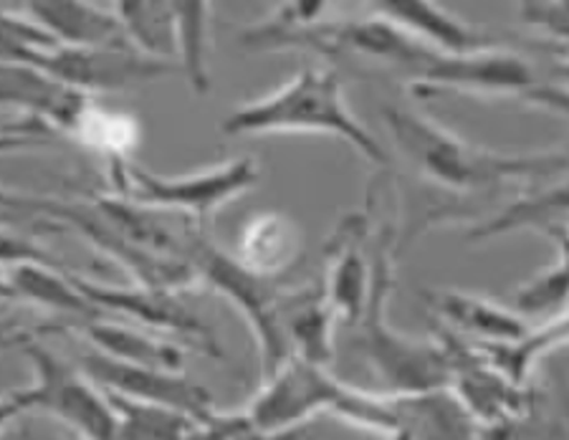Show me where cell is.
Masks as SVG:
<instances>
[{"label":"cell","mask_w":569,"mask_h":440,"mask_svg":"<svg viewBox=\"0 0 569 440\" xmlns=\"http://www.w3.org/2000/svg\"><path fill=\"white\" fill-rule=\"evenodd\" d=\"M392 440H471L476 420L451 388L392 396Z\"/></svg>","instance_id":"19"},{"label":"cell","mask_w":569,"mask_h":440,"mask_svg":"<svg viewBox=\"0 0 569 440\" xmlns=\"http://www.w3.org/2000/svg\"><path fill=\"white\" fill-rule=\"evenodd\" d=\"M400 154L426 180L453 192L493 190L511 180L555 178L569 168L567 154H507L463 140L430 117L400 107L382 109Z\"/></svg>","instance_id":"1"},{"label":"cell","mask_w":569,"mask_h":440,"mask_svg":"<svg viewBox=\"0 0 569 440\" xmlns=\"http://www.w3.org/2000/svg\"><path fill=\"white\" fill-rule=\"evenodd\" d=\"M3 61L39 69L89 97L152 84L180 71L178 63L147 59L134 49H71L61 43L3 51Z\"/></svg>","instance_id":"8"},{"label":"cell","mask_w":569,"mask_h":440,"mask_svg":"<svg viewBox=\"0 0 569 440\" xmlns=\"http://www.w3.org/2000/svg\"><path fill=\"white\" fill-rule=\"evenodd\" d=\"M81 293L94 304L102 309L104 314H119L132 319V322L142 324L154 334H168L170 339L178 337V342H188L192 352L206 354L210 360H223V347H220L218 337L210 324H206L196 311H190L178 293L170 291H154L137 287H109V283H99L79 277V273H71Z\"/></svg>","instance_id":"9"},{"label":"cell","mask_w":569,"mask_h":440,"mask_svg":"<svg viewBox=\"0 0 569 440\" xmlns=\"http://www.w3.org/2000/svg\"><path fill=\"white\" fill-rule=\"evenodd\" d=\"M299 228L289 216L259 213L241 231L236 259L261 277L279 279L299 256Z\"/></svg>","instance_id":"22"},{"label":"cell","mask_w":569,"mask_h":440,"mask_svg":"<svg viewBox=\"0 0 569 440\" xmlns=\"http://www.w3.org/2000/svg\"><path fill=\"white\" fill-rule=\"evenodd\" d=\"M77 332L87 339L91 350L114 357V360L160 367V370L172 372H182V367H186L188 350L178 339L160 337L154 332H140V329L117 324L107 317L77 324Z\"/></svg>","instance_id":"21"},{"label":"cell","mask_w":569,"mask_h":440,"mask_svg":"<svg viewBox=\"0 0 569 440\" xmlns=\"http://www.w3.org/2000/svg\"><path fill=\"white\" fill-rule=\"evenodd\" d=\"M416 91H468L489 97H531L547 99L539 87L537 73L527 59L503 49H483L463 57H448L436 51L418 71Z\"/></svg>","instance_id":"11"},{"label":"cell","mask_w":569,"mask_h":440,"mask_svg":"<svg viewBox=\"0 0 569 440\" xmlns=\"http://www.w3.org/2000/svg\"><path fill=\"white\" fill-rule=\"evenodd\" d=\"M33 370L29 388L3 398V423L21 416H43L61 423L81 440H117V416L107 392L89 378L79 362H69L31 334L11 339Z\"/></svg>","instance_id":"4"},{"label":"cell","mask_w":569,"mask_h":440,"mask_svg":"<svg viewBox=\"0 0 569 440\" xmlns=\"http://www.w3.org/2000/svg\"><path fill=\"white\" fill-rule=\"evenodd\" d=\"M423 297L426 304L443 319L448 332L471 344L509 347L521 342L531 332L525 314L486 297H476V293L443 289L426 291Z\"/></svg>","instance_id":"16"},{"label":"cell","mask_w":569,"mask_h":440,"mask_svg":"<svg viewBox=\"0 0 569 440\" xmlns=\"http://www.w3.org/2000/svg\"><path fill=\"white\" fill-rule=\"evenodd\" d=\"M3 104L29 119L36 132H63L77 137L94 97L61 84L39 69L3 61Z\"/></svg>","instance_id":"14"},{"label":"cell","mask_w":569,"mask_h":440,"mask_svg":"<svg viewBox=\"0 0 569 440\" xmlns=\"http://www.w3.org/2000/svg\"><path fill=\"white\" fill-rule=\"evenodd\" d=\"M392 289V228L385 226L372 246V289L362 319L352 327L355 350L382 382V392L412 396L448 388L451 364L443 342L406 337L385 319Z\"/></svg>","instance_id":"3"},{"label":"cell","mask_w":569,"mask_h":440,"mask_svg":"<svg viewBox=\"0 0 569 440\" xmlns=\"http://www.w3.org/2000/svg\"><path fill=\"white\" fill-rule=\"evenodd\" d=\"M279 319L291 360L297 357V360H307L321 367L332 364L335 327L339 319L332 304H329L325 283L283 291Z\"/></svg>","instance_id":"18"},{"label":"cell","mask_w":569,"mask_h":440,"mask_svg":"<svg viewBox=\"0 0 569 440\" xmlns=\"http://www.w3.org/2000/svg\"><path fill=\"white\" fill-rule=\"evenodd\" d=\"M259 180L261 170L253 158H236L180 178L154 176L130 160L109 162V182L114 196L162 213L186 216L196 220L203 231L210 228V218L218 208L231 203L243 190H251Z\"/></svg>","instance_id":"6"},{"label":"cell","mask_w":569,"mask_h":440,"mask_svg":"<svg viewBox=\"0 0 569 440\" xmlns=\"http://www.w3.org/2000/svg\"><path fill=\"white\" fill-rule=\"evenodd\" d=\"M127 41L142 57L176 63L178 61V16L176 3L162 0H124L114 3Z\"/></svg>","instance_id":"23"},{"label":"cell","mask_w":569,"mask_h":440,"mask_svg":"<svg viewBox=\"0 0 569 440\" xmlns=\"http://www.w3.org/2000/svg\"><path fill=\"white\" fill-rule=\"evenodd\" d=\"M192 263L200 273V279L208 287L223 293L231 304L241 311L246 322L251 324V332L259 342L261 352V372L263 380L271 378L279 367L291 360L289 344L281 332L279 304L283 289L279 279L261 277L236 259V256L220 251L210 241V236L203 233L198 238L196 249H192Z\"/></svg>","instance_id":"7"},{"label":"cell","mask_w":569,"mask_h":440,"mask_svg":"<svg viewBox=\"0 0 569 440\" xmlns=\"http://www.w3.org/2000/svg\"><path fill=\"white\" fill-rule=\"evenodd\" d=\"M3 297L8 301L69 317L77 324L107 317L81 293L71 271L57 269V263L49 261L41 249H31L8 231L3 236Z\"/></svg>","instance_id":"12"},{"label":"cell","mask_w":569,"mask_h":440,"mask_svg":"<svg viewBox=\"0 0 569 440\" xmlns=\"http://www.w3.org/2000/svg\"><path fill=\"white\" fill-rule=\"evenodd\" d=\"M307 430H289V433H266L253 420L243 412H231V416H223V412H216L213 418L203 423L196 440H305Z\"/></svg>","instance_id":"26"},{"label":"cell","mask_w":569,"mask_h":440,"mask_svg":"<svg viewBox=\"0 0 569 440\" xmlns=\"http://www.w3.org/2000/svg\"><path fill=\"white\" fill-rule=\"evenodd\" d=\"M23 13L61 46L71 49H132L114 6L81 3V0H36L23 6Z\"/></svg>","instance_id":"17"},{"label":"cell","mask_w":569,"mask_h":440,"mask_svg":"<svg viewBox=\"0 0 569 440\" xmlns=\"http://www.w3.org/2000/svg\"><path fill=\"white\" fill-rule=\"evenodd\" d=\"M79 364L104 392H117V396L152 402V406L176 408L200 420V423H208L218 412L213 396L186 372L122 362L97 350L81 354Z\"/></svg>","instance_id":"13"},{"label":"cell","mask_w":569,"mask_h":440,"mask_svg":"<svg viewBox=\"0 0 569 440\" xmlns=\"http://www.w3.org/2000/svg\"><path fill=\"white\" fill-rule=\"evenodd\" d=\"M370 226L365 216H347L325 246V291L337 319L355 327L362 319L372 289V249L367 246Z\"/></svg>","instance_id":"15"},{"label":"cell","mask_w":569,"mask_h":440,"mask_svg":"<svg viewBox=\"0 0 569 440\" xmlns=\"http://www.w3.org/2000/svg\"><path fill=\"white\" fill-rule=\"evenodd\" d=\"M3 206L8 213L31 216L39 223L67 228V231L84 238L91 249L114 261L119 269L130 273L132 283L154 291L182 293L203 283L198 269L188 261L162 259L132 243L119 228L109 220L94 198L87 200H57L43 196H29V192H3Z\"/></svg>","instance_id":"5"},{"label":"cell","mask_w":569,"mask_h":440,"mask_svg":"<svg viewBox=\"0 0 569 440\" xmlns=\"http://www.w3.org/2000/svg\"><path fill=\"white\" fill-rule=\"evenodd\" d=\"M59 440H81L79 436H73V433H69V438H59Z\"/></svg>","instance_id":"27"},{"label":"cell","mask_w":569,"mask_h":440,"mask_svg":"<svg viewBox=\"0 0 569 440\" xmlns=\"http://www.w3.org/2000/svg\"><path fill=\"white\" fill-rule=\"evenodd\" d=\"M220 132L226 137L277 134V132H315L332 134L360 152L367 162L385 168L388 152L347 104L342 79L329 67H307L289 84L279 87L256 102L233 109Z\"/></svg>","instance_id":"2"},{"label":"cell","mask_w":569,"mask_h":440,"mask_svg":"<svg viewBox=\"0 0 569 440\" xmlns=\"http://www.w3.org/2000/svg\"><path fill=\"white\" fill-rule=\"evenodd\" d=\"M347 390L350 384L337 380L329 367L293 357L263 380V388L256 392L246 416L266 433H289L325 410L335 416Z\"/></svg>","instance_id":"10"},{"label":"cell","mask_w":569,"mask_h":440,"mask_svg":"<svg viewBox=\"0 0 569 440\" xmlns=\"http://www.w3.org/2000/svg\"><path fill=\"white\" fill-rule=\"evenodd\" d=\"M210 3H176L178 16V69L186 73L196 94L210 91Z\"/></svg>","instance_id":"25"},{"label":"cell","mask_w":569,"mask_h":440,"mask_svg":"<svg viewBox=\"0 0 569 440\" xmlns=\"http://www.w3.org/2000/svg\"><path fill=\"white\" fill-rule=\"evenodd\" d=\"M117 416V440H196L203 423L176 408L107 392Z\"/></svg>","instance_id":"24"},{"label":"cell","mask_w":569,"mask_h":440,"mask_svg":"<svg viewBox=\"0 0 569 440\" xmlns=\"http://www.w3.org/2000/svg\"><path fill=\"white\" fill-rule=\"evenodd\" d=\"M378 13L390 18L400 29H406L410 36H416L420 43L430 46L448 57H463V53L493 49L491 39L486 33H479L473 26L458 21L456 16L446 13L436 3H420V0H390L380 3Z\"/></svg>","instance_id":"20"}]
</instances>
